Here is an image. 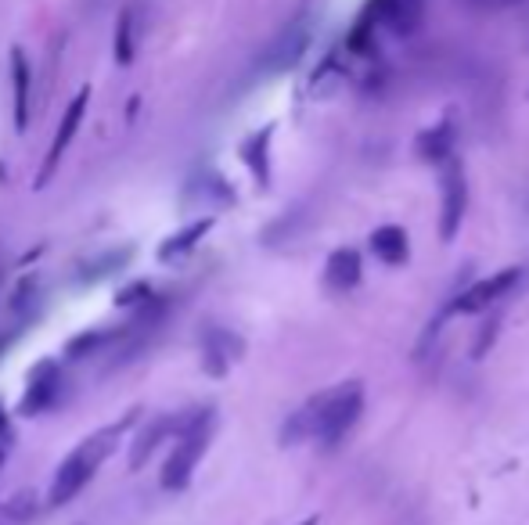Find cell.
<instances>
[{"instance_id":"1","label":"cell","mask_w":529,"mask_h":525,"mask_svg":"<svg viewBox=\"0 0 529 525\" xmlns=\"http://www.w3.org/2000/svg\"><path fill=\"white\" fill-rule=\"evenodd\" d=\"M137 421V410H130L119 425H108V428H101V432H94V436H87L83 439L76 450H72L69 457H65L62 464H58V475H54V482H51V493H47V504L51 508H62V504H69L76 493L87 486L94 475H98V468L105 464V457L116 450V443H119V436H123L126 428L134 425Z\"/></svg>"},{"instance_id":"2","label":"cell","mask_w":529,"mask_h":525,"mask_svg":"<svg viewBox=\"0 0 529 525\" xmlns=\"http://www.w3.org/2000/svg\"><path fill=\"white\" fill-rule=\"evenodd\" d=\"M213 428H216V407H202V410H191V414H184L177 425V446H173V454L166 457V464H162V490L170 493H180L184 486L191 482V475H195L198 461H202V454L209 450V439H213Z\"/></svg>"},{"instance_id":"3","label":"cell","mask_w":529,"mask_h":525,"mask_svg":"<svg viewBox=\"0 0 529 525\" xmlns=\"http://www.w3.org/2000/svg\"><path fill=\"white\" fill-rule=\"evenodd\" d=\"M360 414H364V385L360 382H346L328 392H317L314 439H321L324 450H335L357 428Z\"/></svg>"},{"instance_id":"4","label":"cell","mask_w":529,"mask_h":525,"mask_svg":"<svg viewBox=\"0 0 529 525\" xmlns=\"http://www.w3.org/2000/svg\"><path fill=\"white\" fill-rule=\"evenodd\" d=\"M310 36H314L310 18H306V11H299V15L292 18V22H288V26L281 29L274 40H270V47L263 51V58H260V69L267 72V76H278V72L296 69V65L303 62L306 47H310Z\"/></svg>"},{"instance_id":"5","label":"cell","mask_w":529,"mask_h":525,"mask_svg":"<svg viewBox=\"0 0 529 525\" xmlns=\"http://www.w3.org/2000/svg\"><path fill=\"white\" fill-rule=\"evenodd\" d=\"M519 281H522V267H504V270H497L494 277H483V281H476V285H468L465 292L454 295V299L443 306V313H447V317H454V313L490 310L494 303L508 299V295H512V288L519 285Z\"/></svg>"},{"instance_id":"6","label":"cell","mask_w":529,"mask_h":525,"mask_svg":"<svg viewBox=\"0 0 529 525\" xmlns=\"http://www.w3.org/2000/svg\"><path fill=\"white\" fill-rule=\"evenodd\" d=\"M468 213V177L461 159L443 162V191H440V241H454Z\"/></svg>"},{"instance_id":"7","label":"cell","mask_w":529,"mask_h":525,"mask_svg":"<svg viewBox=\"0 0 529 525\" xmlns=\"http://www.w3.org/2000/svg\"><path fill=\"white\" fill-rule=\"evenodd\" d=\"M62 389H65V378H62V367L54 360H40V364L29 371V385H26V396L18 403V410L33 418V414H44V410L58 407L62 400Z\"/></svg>"},{"instance_id":"8","label":"cell","mask_w":529,"mask_h":525,"mask_svg":"<svg viewBox=\"0 0 529 525\" xmlns=\"http://www.w3.org/2000/svg\"><path fill=\"white\" fill-rule=\"evenodd\" d=\"M87 105H90V87H80L76 90V98L69 101V108L62 112L58 130H54V141H51V148H47L44 170H40V180H36L40 187L51 184V177H54V170H58V162H62L65 148L72 144V137H76V130H80L83 116H87Z\"/></svg>"},{"instance_id":"9","label":"cell","mask_w":529,"mask_h":525,"mask_svg":"<svg viewBox=\"0 0 529 525\" xmlns=\"http://www.w3.org/2000/svg\"><path fill=\"white\" fill-rule=\"evenodd\" d=\"M242 353L245 342L238 335H231L227 328H209L206 339H202V367H206L209 378H224Z\"/></svg>"},{"instance_id":"10","label":"cell","mask_w":529,"mask_h":525,"mask_svg":"<svg viewBox=\"0 0 529 525\" xmlns=\"http://www.w3.org/2000/svg\"><path fill=\"white\" fill-rule=\"evenodd\" d=\"M414 152H418V159L432 162V166H443L447 159H454L458 155V123L454 119H440L436 126L422 130L418 141H414Z\"/></svg>"},{"instance_id":"11","label":"cell","mask_w":529,"mask_h":525,"mask_svg":"<svg viewBox=\"0 0 529 525\" xmlns=\"http://www.w3.org/2000/svg\"><path fill=\"white\" fill-rule=\"evenodd\" d=\"M11 105H15V130L26 134L29 126V108H33V69L22 47H11Z\"/></svg>"},{"instance_id":"12","label":"cell","mask_w":529,"mask_h":525,"mask_svg":"<svg viewBox=\"0 0 529 525\" xmlns=\"http://www.w3.org/2000/svg\"><path fill=\"white\" fill-rule=\"evenodd\" d=\"M324 281L332 292H353L364 281V256L357 249H335L324 263Z\"/></svg>"},{"instance_id":"13","label":"cell","mask_w":529,"mask_h":525,"mask_svg":"<svg viewBox=\"0 0 529 525\" xmlns=\"http://www.w3.org/2000/svg\"><path fill=\"white\" fill-rule=\"evenodd\" d=\"M177 425L180 418L177 414H162V418H155L152 425H144L141 432L134 436V443H130V468H144L148 464V457L159 450V443H166L170 436H177Z\"/></svg>"},{"instance_id":"14","label":"cell","mask_w":529,"mask_h":525,"mask_svg":"<svg viewBox=\"0 0 529 525\" xmlns=\"http://www.w3.org/2000/svg\"><path fill=\"white\" fill-rule=\"evenodd\" d=\"M368 245L386 267H404L407 259H411V238H407V231L400 223H382V227H375Z\"/></svg>"},{"instance_id":"15","label":"cell","mask_w":529,"mask_h":525,"mask_svg":"<svg viewBox=\"0 0 529 525\" xmlns=\"http://www.w3.org/2000/svg\"><path fill=\"white\" fill-rule=\"evenodd\" d=\"M270 141H274V123L260 126L256 134H249L242 141V162L249 166L252 180L260 187L270 184Z\"/></svg>"},{"instance_id":"16","label":"cell","mask_w":529,"mask_h":525,"mask_svg":"<svg viewBox=\"0 0 529 525\" xmlns=\"http://www.w3.org/2000/svg\"><path fill=\"white\" fill-rule=\"evenodd\" d=\"M213 223H216V216H202V220H191L184 231L170 234V238L162 241V245H159V259H162V263H173V259L188 256V252L195 249L198 241H202L209 231H213Z\"/></svg>"},{"instance_id":"17","label":"cell","mask_w":529,"mask_h":525,"mask_svg":"<svg viewBox=\"0 0 529 525\" xmlns=\"http://www.w3.org/2000/svg\"><path fill=\"white\" fill-rule=\"evenodd\" d=\"M375 33H378V11L371 4L357 11L350 33H346V51L350 54H375Z\"/></svg>"},{"instance_id":"18","label":"cell","mask_w":529,"mask_h":525,"mask_svg":"<svg viewBox=\"0 0 529 525\" xmlns=\"http://www.w3.org/2000/svg\"><path fill=\"white\" fill-rule=\"evenodd\" d=\"M123 339V328H90V331H80L76 339H69V346H65V356L69 360H83V356H94L101 353L105 346H112V342Z\"/></svg>"},{"instance_id":"19","label":"cell","mask_w":529,"mask_h":525,"mask_svg":"<svg viewBox=\"0 0 529 525\" xmlns=\"http://www.w3.org/2000/svg\"><path fill=\"white\" fill-rule=\"evenodd\" d=\"M112 51H116V62L123 65V69H126L130 62H134V51H137V18H134V8H123V11H119Z\"/></svg>"},{"instance_id":"20","label":"cell","mask_w":529,"mask_h":525,"mask_svg":"<svg viewBox=\"0 0 529 525\" xmlns=\"http://www.w3.org/2000/svg\"><path fill=\"white\" fill-rule=\"evenodd\" d=\"M36 493H15V497L0 508V515L8 518V525H29L36 515H40V504H36Z\"/></svg>"},{"instance_id":"21","label":"cell","mask_w":529,"mask_h":525,"mask_svg":"<svg viewBox=\"0 0 529 525\" xmlns=\"http://www.w3.org/2000/svg\"><path fill=\"white\" fill-rule=\"evenodd\" d=\"M130 256H134L130 249L108 252V256H101V259H94V263H87V270L80 274V281H101V277L116 274L119 267H126V263H130Z\"/></svg>"},{"instance_id":"22","label":"cell","mask_w":529,"mask_h":525,"mask_svg":"<svg viewBox=\"0 0 529 525\" xmlns=\"http://www.w3.org/2000/svg\"><path fill=\"white\" fill-rule=\"evenodd\" d=\"M497 335H501V313H494L490 321L483 324V335H476V342H472V360H483L490 349H494V342H497Z\"/></svg>"},{"instance_id":"23","label":"cell","mask_w":529,"mask_h":525,"mask_svg":"<svg viewBox=\"0 0 529 525\" xmlns=\"http://www.w3.org/2000/svg\"><path fill=\"white\" fill-rule=\"evenodd\" d=\"M36 299H40V277L29 274L26 281H22V285L15 288V295H11V310H15V313H26L29 306L36 303Z\"/></svg>"},{"instance_id":"24","label":"cell","mask_w":529,"mask_h":525,"mask_svg":"<svg viewBox=\"0 0 529 525\" xmlns=\"http://www.w3.org/2000/svg\"><path fill=\"white\" fill-rule=\"evenodd\" d=\"M152 299V288H148V281H134V285H126L123 292L116 295L119 306H137V303H148Z\"/></svg>"},{"instance_id":"25","label":"cell","mask_w":529,"mask_h":525,"mask_svg":"<svg viewBox=\"0 0 529 525\" xmlns=\"http://www.w3.org/2000/svg\"><path fill=\"white\" fill-rule=\"evenodd\" d=\"M8 436V410H4V403H0V439Z\"/></svg>"},{"instance_id":"26","label":"cell","mask_w":529,"mask_h":525,"mask_svg":"<svg viewBox=\"0 0 529 525\" xmlns=\"http://www.w3.org/2000/svg\"><path fill=\"white\" fill-rule=\"evenodd\" d=\"M317 522H321V518H317V515H310V518H303V522H296V525H317Z\"/></svg>"},{"instance_id":"27","label":"cell","mask_w":529,"mask_h":525,"mask_svg":"<svg viewBox=\"0 0 529 525\" xmlns=\"http://www.w3.org/2000/svg\"><path fill=\"white\" fill-rule=\"evenodd\" d=\"M0 525H8V518H4V515H0Z\"/></svg>"}]
</instances>
